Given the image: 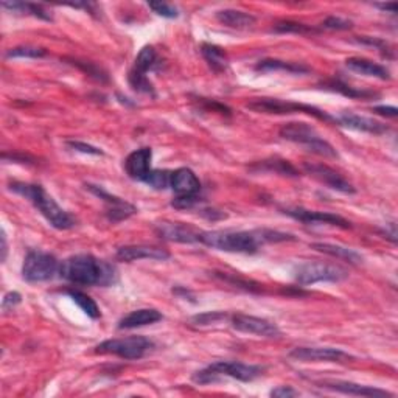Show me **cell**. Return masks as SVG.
<instances>
[{
	"instance_id": "obj_1",
	"label": "cell",
	"mask_w": 398,
	"mask_h": 398,
	"mask_svg": "<svg viewBox=\"0 0 398 398\" xmlns=\"http://www.w3.org/2000/svg\"><path fill=\"white\" fill-rule=\"evenodd\" d=\"M59 275L70 283L83 286H111L117 281V271L105 260L90 254H77L59 266Z\"/></svg>"
},
{
	"instance_id": "obj_2",
	"label": "cell",
	"mask_w": 398,
	"mask_h": 398,
	"mask_svg": "<svg viewBox=\"0 0 398 398\" xmlns=\"http://www.w3.org/2000/svg\"><path fill=\"white\" fill-rule=\"evenodd\" d=\"M10 190L17 195H21L22 198L28 199L30 203L39 210L41 215L50 223L52 228L58 230H67L75 226V219H73L70 213L61 209L57 204V201H54L41 186L26 182H11Z\"/></svg>"
},
{
	"instance_id": "obj_3",
	"label": "cell",
	"mask_w": 398,
	"mask_h": 398,
	"mask_svg": "<svg viewBox=\"0 0 398 398\" xmlns=\"http://www.w3.org/2000/svg\"><path fill=\"white\" fill-rule=\"evenodd\" d=\"M199 243L212 249L224 252L255 254L260 244H263L260 230L235 232V230H207L201 232Z\"/></svg>"
},
{
	"instance_id": "obj_4",
	"label": "cell",
	"mask_w": 398,
	"mask_h": 398,
	"mask_svg": "<svg viewBox=\"0 0 398 398\" xmlns=\"http://www.w3.org/2000/svg\"><path fill=\"white\" fill-rule=\"evenodd\" d=\"M263 375V367L254 364H243L237 363V361H218L213 363L206 369L196 372L193 375V381L196 384H210L217 383L221 378H234L238 381L249 383L254 381L259 377Z\"/></svg>"
},
{
	"instance_id": "obj_5",
	"label": "cell",
	"mask_w": 398,
	"mask_h": 398,
	"mask_svg": "<svg viewBox=\"0 0 398 398\" xmlns=\"http://www.w3.org/2000/svg\"><path fill=\"white\" fill-rule=\"evenodd\" d=\"M280 137L305 146V148L310 152H313V155L332 159L338 157V151L335 150V146L328 143L326 139H322L313 126L304 123V121H291V123H286L280 130Z\"/></svg>"
},
{
	"instance_id": "obj_6",
	"label": "cell",
	"mask_w": 398,
	"mask_h": 398,
	"mask_svg": "<svg viewBox=\"0 0 398 398\" xmlns=\"http://www.w3.org/2000/svg\"><path fill=\"white\" fill-rule=\"evenodd\" d=\"M248 108L250 111H255L259 114H275V115H283V114H307L311 117H316L324 121H336L332 115L321 111L315 106L302 105V103H294L288 100H279V98H255V100L248 103Z\"/></svg>"
},
{
	"instance_id": "obj_7",
	"label": "cell",
	"mask_w": 398,
	"mask_h": 398,
	"mask_svg": "<svg viewBox=\"0 0 398 398\" xmlns=\"http://www.w3.org/2000/svg\"><path fill=\"white\" fill-rule=\"evenodd\" d=\"M61 263L57 257L44 250H30L22 266V277L30 283H39V281L52 280L54 275L59 274Z\"/></svg>"
},
{
	"instance_id": "obj_8",
	"label": "cell",
	"mask_w": 398,
	"mask_h": 398,
	"mask_svg": "<svg viewBox=\"0 0 398 398\" xmlns=\"http://www.w3.org/2000/svg\"><path fill=\"white\" fill-rule=\"evenodd\" d=\"M155 348V342L145 336H128L121 339H108L95 347L97 353H109L123 359H140Z\"/></svg>"
},
{
	"instance_id": "obj_9",
	"label": "cell",
	"mask_w": 398,
	"mask_h": 398,
	"mask_svg": "<svg viewBox=\"0 0 398 398\" xmlns=\"http://www.w3.org/2000/svg\"><path fill=\"white\" fill-rule=\"evenodd\" d=\"M348 274L344 268L322 261L302 263V265L294 269V279L299 285H315L319 283V281L338 283V281L346 280Z\"/></svg>"
},
{
	"instance_id": "obj_10",
	"label": "cell",
	"mask_w": 398,
	"mask_h": 398,
	"mask_svg": "<svg viewBox=\"0 0 398 398\" xmlns=\"http://www.w3.org/2000/svg\"><path fill=\"white\" fill-rule=\"evenodd\" d=\"M290 358L304 363H347L353 359L352 355L333 347H296L290 352Z\"/></svg>"
},
{
	"instance_id": "obj_11",
	"label": "cell",
	"mask_w": 398,
	"mask_h": 398,
	"mask_svg": "<svg viewBox=\"0 0 398 398\" xmlns=\"http://www.w3.org/2000/svg\"><path fill=\"white\" fill-rule=\"evenodd\" d=\"M232 327L241 333L263 336V338H279L280 328L277 324L257 316H249L243 313H237L230 316Z\"/></svg>"
},
{
	"instance_id": "obj_12",
	"label": "cell",
	"mask_w": 398,
	"mask_h": 398,
	"mask_svg": "<svg viewBox=\"0 0 398 398\" xmlns=\"http://www.w3.org/2000/svg\"><path fill=\"white\" fill-rule=\"evenodd\" d=\"M86 188L89 190L90 193H94L97 198H100L103 203L106 204V217L109 221L112 223H120L123 219H128L132 215H136L137 209L132 204L126 203L125 199L119 198V196H114L111 193H108L105 188L98 187V186H92V183H88Z\"/></svg>"
},
{
	"instance_id": "obj_13",
	"label": "cell",
	"mask_w": 398,
	"mask_h": 398,
	"mask_svg": "<svg viewBox=\"0 0 398 398\" xmlns=\"http://www.w3.org/2000/svg\"><path fill=\"white\" fill-rule=\"evenodd\" d=\"M281 212H283L285 215L297 219V221H301L304 224H310V226L327 224V226H336V228H342V229L352 228V224L348 223L346 218L336 215V213L308 210V209H304V207H288V209H283Z\"/></svg>"
},
{
	"instance_id": "obj_14",
	"label": "cell",
	"mask_w": 398,
	"mask_h": 398,
	"mask_svg": "<svg viewBox=\"0 0 398 398\" xmlns=\"http://www.w3.org/2000/svg\"><path fill=\"white\" fill-rule=\"evenodd\" d=\"M305 170H307L311 176H315L317 181L322 182L324 186H327L332 190H336V192L346 193V195H353L355 192H357L355 187L346 179L344 176H341L338 171L327 167V165L307 163L305 165Z\"/></svg>"
},
{
	"instance_id": "obj_15",
	"label": "cell",
	"mask_w": 398,
	"mask_h": 398,
	"mask_svg": "<svg viewBox=\"0 0 398 398\" xmlns=\"http://www.w3.org/2000/svg\"><path fill=\"white\" fill-rule=\"evenodd\" d=\"M317 384L324 389L353 397H394V394H390V392L384 389L372 388V386H363L352 381H342V379H324V381H319Z\"/></svg>"
},
{
	"instance_id": "obj_16",
	"label": "cell",
	"mask_w": 398,
	"mask_h": 398,
	"mask_svg": "<svg viewBox=\"0 0 398 398\" xmlns=\"http://www.w3.org/2000/svg\"><path fill=\"white\" fill-rule=\"evenodd\" d=\"M201 232L203 230H198L192 228V226L182 223H161L156 226V234L162 240L173 243H199Z\"/></svg>"
},
{
	"instance_id": "obj_17",
	"label": "cell",
	"mask_w": 398,
	"mask_h": 398,
	"mask_svg": "<svg viewBox=\"0 0 398 398\" xmlns=\"http://www.w3.org/2000/svg\"><path fill=\"white\" fill-rule=\"evenodd\" d=\"M170 252L162 248L156 246H143V244H139V246H123L117 250V259L120 261H137V260H168Z\"/></svg>"
},
{
	"instance_id": "obj_18",
	"label": "cell",
	"mask_w": 398,
	"mask_h": 398,
	"mask_svg": "<svg viewBox=\"0 0 398 398\" xmlns=\"http://www.w3.org/2000/svg\"><path fill=\"white\" fill-rule=\"evenodd\" d=\"M170 188L176 196H198L201 192V182L190 168H177L171 173Z\"/></svg>"
},
{
	"instance_id": "obj_19",
	"label": "cell",
	"mask_w": 398,
	"mask_h": 398,
	"mask_svg": "<svg viewBox=\"0 0 398 398\" xmlns=\"http://www.w3.org/2000/svg\"><path fill=\"white\" fill-rule=\"evenodd\" d=\"M336 121H338L341 126L348 128V130L375 134V136H379V134H384L389 131V126H386L384 123H381V121L373 120L369 117H363V115L350 114V112L342 114L339 119H336Z\"/></svg>"
},
{
	"instance_id": "obj_20",
	"label": "cell",
	"mask_w": 398,
	"mask_h": 398,
	"mask_svg": "<svg viewBox=\"0 0 398 398\" xmlns=\"http://www.w3.org/2000/svg\"><path fill=\"white\" fill-rule=\"evenodd\" d=\"M151 159L152 151L151 148H140L132 151L125 161V170L128 176L134 181H142L150 173L151 170Z\"/></svg>"
},
{
	"instance_id": "obj_21",
	"label": "cell",
	"mask_w": 398,
	"mask_h": 398,
	"mask_svg": "<svg viewBox=\"0 0 398 398\" xmlns=\"http://www.w3.org/2000/svg\"><path fill=\"white\" fill-rule=\"evenodd\" d=\"M162 319H163V316L161 311H157L155 308L134 310L119 322V330H132V328L151 326V324H156Z\"/></svg>"
},
{
	"instance_id": "obj_22",
	"label": "cell",
	"mask_w": 398,
	"mask_h": 398,
	"mask_svg": "<svg viewBox=\"0 0 398 398\" xmlns=\"http://www.w3.org/2000/svg\"><path fill=\"white\" fill-rule=\"evenodd\" d=\"M311 248L317 250V252L327 254V255L335 257V259H339V260H344L347 263H350V265H359V263H363V255H361L359 252H357V250L350 249V248L339 246V244L315 243V244H311Z\"/></svg>"
},
{
	"instance_id": "obj_23",
	"label": "cell",
	"mask_w": 398,
	"mask_h": 398,
	"mask_svg": "<svg viewBox=\"0 0 398 398\" xmlns=\"http://www.w3.org/2000/svg\"><path fill=\"white\" fill-rule=\"evenodd\" d=\"M347 67L353 72L361 73V75H366V77H373V78H378V79H389V70L386 69L384 66H379L377 63H373L370 59H366V58H348L346 61Z\"/></svg>"
},
{
	"instance_id": "obj_24",
	"label": "cell",
	"mask_w": 398,
	"mask_h": 398,
	"mask_svg": "<svg viewBox=\"0 0 398 398\" xmlns=\"http://www.w3.org/2000/svg\"><path fill=\"white\" fill-rule=\"evenodd\" d=\"M217 19L226 27L237 30H248L255 26V17L249 13L238 10H223L217 13Z\"/></svg>"
},
{
	"instance_id": "obj_25",
	"label": "cell",
	"mask_w": 398,
	"mask_h": 398,
	"mask_svg": "<svg viewBox=\"0 0 398 398\" xmlns=\"http://www.w3.org/2000/svg\"><path fill=\"white\" fill-rule=\"evenodd\" d=\"M201 53H203L207 64L210 66V69L217 73H221L228 70L229 67V58L221 47L215 44H203L201 46Z\"/></svg>"
},
{
	"instance_id": "obj_26",
	"label": "cell",
	"mask_w": 398,
	"mask_h": 398,
	"mask_svg": "<svg viewBox=\"0 0 398 398\" xmlns=\"http://www.w3.org/2000/svg\"><path fill=\"white\" fill-rule=\"evenodd\" d=\"M257 72H288V73H307L308 67L296 63H286L280 59H263L255 66Z\"/></svg>"
},
{
	"instance_id": "obj_27",
	"label": "cell",
	"mask_w": 398,
	"mask_h": 398,
	"mask_svg": "<svg viewBox=\"0 0 398 398\" xmlns=\"http://www.w3.org/2000/svg\"><path fill=\"white\" fill-rule=\"evenodd\" d=\"M156 61H157V54H156L155 47L145 46L142 50L139 52L130 73H134V75L146 77V73H148L152 67H155Z\"/></svg>"
},
{
	"instance_id": "obj_28",
	"label": "cell",
	"mask_w": 398,
	"mask_h": 398,
	"mask_svg": "<svg viewBox=\"0 0 398 398\" xmlns=\"http://www.w3.org/2000/svg\"><path fill=\"white\" fill-rule=\"evenodd\" d=\"M2 8L11 11V13L16 14H32L34 17H39V19L44 21H52V16L47 13L46 10H42V7L34 3L28 2H2Z\"/></svg>"
},
{
	"instance_id": "obj_29",
	"label": "cell",
	"mask_w": 398,
	"mask_h": 398,
	"mask_svg": "<svg viewBox=\"0 0 398 398\" xmlns=\"http://www.w3.org/2000/svg\"><path fill=\"white\" fill-rule=\"evenodd\" d=\"M67 294H69V296L73 299V302H75L86 315L92 317V319H98V317L101 316L100 308H98V305L95 304L94 299L88 296L86 292L78 291V290H67Z\"/></svg>"
},
{
	"instance_id": "obj_30",
	"label": "cell",
	"mask_w": 398,
	"mask_h": 398,
	"mask_svg": "<svg viewBox=\"0 0 398 398\" xmlns=\"http://www.w3.org/2000/svg\"><path fill=\"white\" fill-rule=\"evenodd\" d=\"M260 171H274V173L283 176H299V171L292 167L288 161H280V159H271V161H263L259 163Z\"/></svg>"
},
{
	"instance_id": "obj_31",
	"label": "cell",
	"mask_w": 398,
	"mask_h": 398,
	"mask_svg": "<svg viewBox=\"0 0 398 398\" xmlns=\"http://www.w3.org/2000/svg\"><path fill=\"white\" fill-rule=\"evenodd\" d=\"M171 173H173V171L170 170H150V173L146 175L143 182L155 190L170 188Z\"/></svg>"
},
{
	"instance_id": "obj_32",
	"label": "cell",
	"mask_w": 398,
	"mask_h": 398,
	"mask_svg": "<svg viewBox=\"0 0 398 398\" xmlns=\"http://www.w3.org/2000/svg\"><path fill=\"white\" fill-rule=\"evenodd\" d=\"M326 89L336 90V92H339V94L346 95V97H350V98H361V100H364V98H372V97L377 95V94H373V92L358 90L355 88H350V86H347L346 83H342V81H330L326 84Z\"/></svg>"
},
{
	"instance_id": "obj_33",
	"label": "cell",
	"mask_w": 398,
	"mask_h": 398,
	"mask_svg": "<svg viewBox=\"0 0 398 398\" xmlns=\"http://www.w3.org/2000/svg\"><path fill=\"white\" fill-rule=\"evenodd\" d=\"M47 54L46 48H41V47H32V46H19V47H14V48H10L7 52V57L8 59L11 58H42Z\"/></svg>"
},
{
	"instance_id": "obj_34",
	"label": "cell",
	"mask_w": 398,
	"mask_h": 398,
	"mask_svg": "<svg viewBox=\"0 0 398 398\" xmlns=\"http://www.w3.org/2000/svg\"><path fill=\"white\" fill-rule=\"evenodd\" d=\"M213 274H215V277L221 279L223 281H228V283L230 285L243 288V290H246V291H260V285L255 283V281L252 280L237 277L235 274H228V272H213Z\"/></svg>"
},
{
	"instance_id": "obj_35",
	"label": "cell",
	"mask_w": 398,
	"mask_h": 398,
	"mask_svg": "<svg viewBox=\"0 0 398 398\" xmlns=\"http://www.w3.org/2000/svg\"><path fill=\"white\" fill-rule=\"evenodd\" d=\"M228 315L223 313V311H209V313H203V315H196L192 317V322L195 326L198 327H206V326H212V324H218L221 321L228 319Z\"/></svg>"
},
{
	"instance_id": "obj_36",
	"label": "cell",
	"mask_w": 398,
	"mask_h": 398,
	"mask_svg": "<svg viewBox=\"0 0 398 398\" xmlns=\"http://www.w3.org/2000/svg\"><path fill=\"white\" fill-rule=\"evenodd\" d=\"M275 32H280V33H299V34H307V33H316L317 30L313 28V27L304 26V23L286 21V22H280V23H277V26H275Z\"/></svg>"
},
{
	"instance_id": "obj_37",
	"label": "cell",
	"mask_w": 398,
	"mask_h": 398,
	"mask_svg": "<svg viewBox=\"0 0 398 398\" xmlns=\"http://www.w3.org/2000/svg\"><path fill=\"white\" fill-rule=\"evenodd\" d=\"M148 7L155 11L156 14L162 16V17H167V19H175V17L179 16L177 13V8L173 7V5L170 3H165V2H150Z\"/></svg>"
},
{
	"instance_id": "obj_38",
	"label": "cell",
	"mask_w": 398,
	"mask_h": 398,
	"mask_svg": "<svg viewBox=\"0 0 398 398\" xmlns=\"http://www.w3.org/2000/svg\"><path fill=\"white\" fill-rule=\"evenodd\" d=\"M199 201H201L199 195L198 196H176L171 206L179 210H190V209H193L195 206H198Z\"/></svg>"
},
{
	"instance_id": "obj_39",
	"label": "cell",
	"mask_w": 398,
	"mask_h": 398,
	"mask_svg": "<svg viewBox=\"0 0 398 398\" xmlns=\"http://www.w3.org/2000/svg\"><path fill=\"white\" fill-rule=\"evenodd\" d=\"M322 28L324 30H348V28H352V22L347 19H342V17L330 16L322 22Z\"/></svg>"
},
{
	"instance_id": "obj_40",
	"label": "cell",
	"mask_w": 398,
	"mask_h": 398,
	"mask_svg": "<svg viewBox=\"0 0 398 398\" xmlns=\"http://www.w3.org/2000/svg\"><path fill=\"white\" fill-rule=\"evenodd\" d=\"M67 146L72 148L73 151H78V152H83V155H90V156H103V151L100 148H97V146H92L89 143H84V142H67Z\"/></svg>"
},
{
	"instance_id": "obj_41",
	"label": "cell",
	"mask_w": 398,
	"mask_h": 398,
	"mask_svg": "<svg viewBox=\"0 0 398 398\" xmlns=\"http://www.w3.org/2000/svg\"><path fill=\"white\" fill-rule=\"evenodd\" d=\"M22 301V296L19 292H16V291H11L8 294H5V297H3V301H2V308L3 311H7V310H13L16 305H19Z\"/></svg>"
},
{
	"instance_id": "obj_42",
	"label": "cell",
	"mask_w": 398,
	"mask_h": 398,
	"mask_svg": "<svg viewBox=\"0 0 398 398\" xmlns=\"http://www.w3.org/2000/svg\"><path fill=\"white\" fill-rule=\"evenodd\" d=\"M299 392L294 390L291 386H279L277 389L271 390V397H279V398H290V397H297Z\"/></svg>"
},
{
	"instance_id": "obj_43",
	"label": "cell",
	"mask_w": 398,
	"mask_h": 398,
	"mask_svg": "<svg viewBox=\"0 0 398 398\" xmlns=\"http://www.w3.org/2000/svg\"><path fill=\"white\" fill-rule=\"evenodd\" d=\"M372 111L379 115H386V117H397L398 115V109L395 106H375Z\"/></svg>"
},
{
	"instance_id": "obj_44",
	"label": "cell",
	"mask_w": 398,
	"mask_h": 398,
	"mask_svg": "<svg viewBox=\"0 0 398 398\" xmlns=\"http://www.w3.org/2000/svg\"><path fill=\"white\" fill-rule=\"evenodd\" d=\"M75 64L77 66H79L81 67L83 70H86L89 73V75H92V77H95L97 79H101L103 78V75H101V72L97 69V67H94V66H90V64H84V63H79V61H75Z\"/></svg>"
},
{
	"instance_id": "obj_45",
	"label": "cell",
	"mask_w": 398,
	"mask_h": 398,
	"mask_svg": "<svg viewBox=\"0 0 398 398\" xmlns=\"http://www.w3.org/2000/svg\"><path fill=\"white\" fill-rule=\"evenodd\" d=\"M386 238H389L392 243H397V229H395V223L386 224V230L383 232Z\"/></svg>"
},
{
	"instance_id": "obj_46",
	"label": "cell",
	"mask_w": 398,
	"mask_h": 398,
	"mask_svg": "<svg viewBox=\"0 0 398 398\" xmlns=\"http://www.w3.org/2000/svg\"><path fill=\"white\" fill-rule=\"evenodd\" d=\"M375 7L379 8L381 11H388V13H397V3L390 2V3H375Z\"/></svg>"
},
{
	"instance_id": "obj_47",
	"label": "cell",
	"mask_w": 398,
	"mask_h": 398,
	"mask_svg": "<svg viewBox=\"0 0 398 398\" xmlns=\"http://www.w3.org/2000/svg\"><path fill=\"white\" fill-rule=\"evenodd\" d=\"M7 254H8L7 235H5V230H2V261L7 260Z\"/></svg>"
}]
</instances>
